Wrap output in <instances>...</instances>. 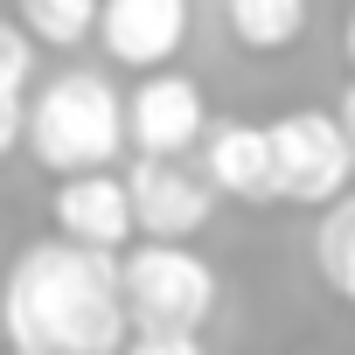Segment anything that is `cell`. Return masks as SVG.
Returning <instances> with one entry per match:
<instances>
[{
    "label": "cell",
    "mask_w": 355,
    "mask_h": 355,
    "mask_svg": "<svg viewBox=\"0 0 355 355\" xmlns=\"http://www.w3.org/2000/svg\"><path fill=\"white\" fill-rule=\"evenodd\" d=\"M0 327H8L15 355H119L132 334L119 306V258L63 237H35L8 265Z\"/></svg>",
    "instance_id": "cell-1"
},
{
    "label": "cell",
    "mask_w": 355,
    "mask_h": 355,
    "mask_svg": "<svg viewBox=\"0 0 355 355\" xmlns=\"http://www.w3.org/2000/svg\"><path fill=\"white\" fill-rule=\"evenodd\" d=\"M21 146H28L49 174L112 167L119 146H125L119 91H112L98 70H56L42 91L21 98Z\"/></svg>",
    "instance_id": "cell-2"
},
{
    "label": "cell",
    "mask_w": 355,
    "mask_h": 355,
    "mask_svg": "<svg viewBox=\"0 0 355 355\" xmlns=\"http://www.w3.org/2000/svg\"><path fill=\"white\" fill-rule=\"evenodd\" d=\"M119 306H125L132 334H196L216 313V272L189 244H125Z\"/></svg>",
    "instance_id": "cell-3"
},
{
    "label": "cell",
    "mask_w": 355,
    "mask_h": 355,
    "mask_svg": "<svg viewBox=\"0 0 355 355\" xmlns=\"http://www.w3.org/2000/svg\"><path fill=\"white\" fill-rule=\"evenodd\" d=\"M272 146V202H300V209H327L334 196H348L355 167H348V139L334 125V112H286L265 125Z\"/></svg>",
    "instance_id": "cell-4"
},
{
    "label": "cell",
    "mask_w": 355,
    "mask_h": 355,
    "mask_svg": "<svg viewBox=\"0 0 355 355\" xmlns=\"http://www.w3.org/2000/svg\"><path fill=\"white\" fill-rule=\"evenodd\" d=\"M119 119H125V146H139V160H182L209 132L202 84L182 70H139L132 98H119Z\"/></svg>",
    "instance_id": "cell-5"
},
{
    "label": "cell",
    "mask_w": 355,
    "mask_h": 355,
    "mask_svg": "<svg viewBox=\"0 0 355 355\" xmlns=\"http://www.w3.org/2000/svg\"><path fill=\"white\" fill-rule=\"evenodd\" d=\"M119 182H125V202H132V237H146V244H189V237L209 230L216 196H209V182L196 167H182V160H139L132 174H119Z\"/></svg>",
    "instance_id": "cell-6"
},
{
    "label": "cell",
    "mask_w": 355,
    "mask_h": 355,
    "mask_svg": "<svg viewBox=\"0 0 355 355\" xmlns=\"http://www.w3.org/2000/svg\"><path fill=\"white\" fill-rule=\"evenodd\" d=\"M98 42L125 70H167L189 42V0H98Z\"/></svg>",
    "instance_id": "cell-7"
},
{
    "label": "cell",
    "mask_w": 355,
    "mask_h": 355,
    "mask_svg": "<svg viewBox=\"0 0 355 355\" xmlns=\"http://www.w3.org/2000/svg\"><path fill=\"white\" fill-rule=\"evenodd\" d=\"M49 216H56V237H63V244L112 251V258L132 244V202H125V182H119V174H105V167H91V174H56V202H49Z\"/></svg>",
    "instance_id": "cell-8"
},
{
    "label": "cell",
    "mask_w": 355,
    "mask_h": 355,
    "mask_svg": "<svg viewBox=\"0 0 355 355\" xmlns=\"http://www.w3.org/2000/svg\"><path fill=\"white\" fill-rule=\"evenodd\" d=\"M202 139H209V196L272 202V146H265V125L223 119V125H209Z\"/></svg>",
    "instance_id": "cell-9"
},
{
    "label": "cell",
    "mask_w": 355,
    "mask_h": 355,
    "mask_svg": "<svg viewBox=\"0 0 355 355\" xmlns=\"http://www.w3.org/2000/svg\"><path fill=\"white\" fill-rule=\"evenodd\" d=\"M306 15H313V0H223V21L230 35L251 49V56H279L306 35Z\"/></svg>",
    "instance_id": "cell-10"
},
{
    "label": "cell",
    "mask_w": 355,
    "mask_h": 355,
    "mask_svg": "<svg viewBox=\"0 0 355 355\" xmlns=\"http://www.w3.org/2000/svg\"><path fill=\"white\" fill-rule=\"evenodd\" d=\"M313 265H320V279L334 286V300H348V306H355V196H334V202L320 209Z\"/></svg>",
    "instance_id": "cell-11"
},
{
    "label": "cell",
    "mask_w": 355,
    "mask_h": 355,
    "mask_svg": "<svg viewBox=\"0 0 355 355\" xmlns=\"http://www.w3.org/2000/svg\"><path fill=\"white\" fill-rule=\"evenodd\" d=\"M98 21V0H21V35L49 49H77Z\"/></svg>",
    "instance_id": "cell-12"
},
{
    "label": "cell",
    "mask_w": 355,
    "mask_h": 355,
    "mask_svg": "<svg viewBox=\"0 0 355 355\" xmlns=\"http://www.w3.org/2000/svg\"><path fill=\"white\" fill-rule=\"evenodd\" d=\"M35 77V42L21 35V21H0V91H28Z\"/></svg>",
    "instance_id": "cell-13"
},
{
    "label": "cell",
    "mask_w": 355,
    "mask_h": 355,
    "mask_svg": "<svg viewBox=\"0 0 355 355\" xmlns=\"http://www.w3.org/2000/svg\"><path fill=\"white\" fill-rule=\"evenodd\" d=\"M119 355H209L202 334H125Z\"/></svg>",
    "instance_id": "cell-14"
},
{
    "label": "cell",
    "mask_w": 355,
    "mask_h": 355,
    "mask_svg": "<svg viewBox=\"0 0 355 355\" xmlns=\"http://www.w3.org/2000/svg\"><path fill=\"white\" fill-rule=\"evenodd\" d=\"M21 98L28 91H0V153L21 146Z\"/></svg>",
    "instance_id": "cell-15"
},
{
    "label": "cell",
    "mask_w": 355,
    "mask_h": 355,
    "mask_svg": "<svg viewBox=\"0 0 355 355\" xmlns=\"http://www.w3.org/2000/svg\"><path fill=\"white\" fill-rule=\"evenodd\" d=\"M334 125H341V139H348V167H355V84H348V98H341Z\"/></svg>",
    "instance_id": "cell-16"
},
{
    "label": "cell",
    "mask_w": 355,
    "mask_h": 355,
    "mask_svg": "<svg viewBox=\"0 0 355 355\" xmlns=\"http://www.w3.org/2000/svg\"><path fill=\"white\" fill-rule=\"evenodd\" d=\"M341 49H348V63H355V15H348V28H341Z\"/></svg>",
    "instance_id": "cell-17"
}]
</instances>
